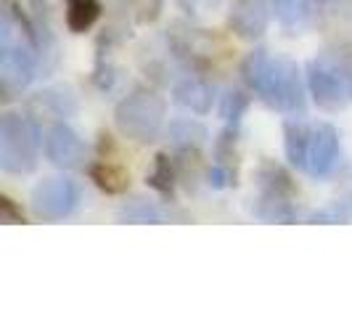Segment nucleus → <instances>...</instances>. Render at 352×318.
Returning a JSON list of instances; mask_svg holds the SVG:
<instances>
[{"instance_id": "nucleus-12", "label": "nucleus", "mask_w": 352, "mask_h": 318, "mask_svg": "<svg viewBox=\"0 0 352 318\" xmlns=\"http://www.w3.org/2000/svg\"><path fill=\"white\" fill-rule=\"evenodd\" d=\"M88 178L96 183V189H101V191L109 196L124 194L127 186H130V173L124 170L122 165H114V162H109V159H101V162L88 165Z\"/></svg>"}, {"instance_id": "nucleus-1", "label": "nucleus", "mask_w": 352, "mask_h": 318, "mask_svg": "<svg viewBox=\"0 0 352 318\" xmlns=\"http://www.w3.org/2000/svg\"><path fill=\"white\" fill-rule=\"evenodd\" d=\"M40 70V37L32 17L24 14L19 0H3L0 8V93L11 101L30 88Z\"/></svg>"}, {"instance_id": "nucleus-8", "label": "nucleus", "mask_w": 352, "mask_h": 318, "mask_svg": "<svg viewBox=\"0 0 352 318\" xmlns=\"http://www.w3.org/2000/svg\"><path fill=\"white\" fill-rule=\"evenodd\" d=\"M43 151L45 159L58 170H80L88 162V146L80 138V133L72 130L67 123H53L45 127Z\"/></svg>"}, {"instance_id": "nucleus-3", "label": "nucleus", "mask_w": 352, "mask_h": 318, "mask_svg": "<svg viewBox=\"0 0 352 318\" xmlns=\"http://www.w3.org/2000/svg\"><path fill=\"white\" fill-rule=\"evenodd\" d=\"M283 151L300 173L329 178L339 165V133L331 123H310L294 114L283 120Z\"/></svg>"}, {"instance_id": "nucleus-15", "label": "nucleus", "mask_w": 352, "mask_h": 318, "mask_svg": "<svg viewBox=\"0 0 352 318\" xmlns=\"http://www.w3.org/2000/svg\"><path fill=\"white\" fill-rule=\"evenodd\" d=\"M117 220L120 223H170L173 212L151 199H130V202H122V207L117 210Z\"/></svg>"}, {"instance_id": "nucleus-13", "label": "nucleus", "mask_w": 352, "mask_h": 318, "mask_svg": "<svg viewBox=\"0 0 352 318\" xmlns=\"http://www.w3.org/2000/svg\"><path fill=\"white\" fill-rule=\"evenodd\" d=\"M254 218H260L265 223H294L300 220V207L294 199H286V196H267L257 194L254 204H252Z\"/></svg>"}, {"instance_id": "nucleus-9", "label": "nucleus", "mask_w": 352, "mask_h": 318, "mask_svg": "<svg viewBox=\"0 0 352 318\" xmlns=\"http://www.w3.org/2000/svg\"><path fill=\"white\" fill-rule=\"evenodd\" d=\"M270 14H273V3L267 0H236L228 17L230 32L241 40L254 43L267 32Z\"/></svg>"}, {"instance_id": "nucleus-11", "label": "nucleus", "mask_w": 352, "mask_h": 318, "mask_svg": "<svg viewBox=\"0 0 352 318\" xmlns=\"http://www.w3.org/2000/svg\"><path fill=\"white\" fill-rule=\"evenodd\" d=\"M167 138H170V143H173V149L180 151V154H196V151L207 143L210 130L199 123V120L177 117V120H170Z\"/></svg>"}, {"instance_id": "nucleus-17", "label": "nucleus", "mask_w": 352, "mask_h": 318, "mask_svg": "<svg viewBox=\"0 0 352 318\" xmlns=\"http://www.w3.org/2000/svg\"><path fill=\"white\" fill-rule=\"evenodd\" d=\"M101 0H64V19L74 35H85L90 27L101 19Z\"/></svg>"}, {"instance_id": "nucleus-25", "label": "nucleus", "mask_w": 352, "mask_h": 318, "mask_svg": "<svg viewBox=\"0 0 352 318\" xmlns=\"http://www.w3.org/2000/svg\"><path fill=\"white\" fill-rule=\"evenodd\" d=\"M316 3H344V0H316Z\"/></svg>"}, {"instance_id": "nucleus-23", "label": "nucleus", "mask_w": 352, "mask_h": 318, "mask_svg": "<svg viewBox=\"0 0 352 318\" xmlns=\"http://www.w3.org/2000/svg\"><path fill=\"white\" fill-rule=\"evenodd\" d=\"M0 220L3 223H24V212L21 207L14 204V199L11 196H0Z\"/></svg>"}, {"instance_id": "nucleus-22", "label": "nucleus", "mask_w": 352, "mask_h": 318, "mask_svg": "<svg viewBox=\"0 0 352 318\" xmlns=\"http://www.w3.org/2000/svg\"><path fill=\"white\" fill-rule=\"evenodd\" d=\"M130 8L138 24H154L164 11V0H130Z\"/></svg>"}, {"instance_id": "nucleus-14", "label": "nucleus", "mask_w": 352, "mask_h": 318, "mask_svg": "<svg viewBox=\"0 0 352 318\" xmlns=\"http://www.w3.org/2000/svg\"><path fill=\"white\" fill-rule=\"evenodd\" d=\"M270 3H273V14L283 30L297 35L313 24V3L316 0H270Z\"/></svg>"}, {"instance_id": "nucleus-5", "label": "nucleus", "mask_w": 352, "mask_h": 318, "mask_svg": "<svg viewBox=\"0 0 352 318\" xmlns=\"http://www.w3.org/2000/svg\"><path fill=\"white\" fill-rule=\"evenodd\" d=\"M167 104L157 90L138 88L114 106V125L124 138L135 143H154L164 130Z\"/></svg>"}, {"instance_id": "nucleus-19", "label": "nucleus", "mask_w": 352, "mask_h": 318, "mask_svg": "<svg viewBox=\"0 0 352 318\" xmlns=\"http://www.w3.org/2000/svg\"><path fill=\"white\" fill-rule=\"evenodd\" d=\"M146 183L162 196H173L175 194V183H177V162L170 154H157L154 157V167L151 173L146 176Z\"/></svg>"}, {"instance_id": "nucleus-10", "label": "nucleus", "mask_w": 352, "mask_h": 318, "mask_svg": "<svg viewBox=\"0 0 352 318\" xmlns=\"http://www.w3.org/2000/svg\"><path fill=\"white\" fill-rule=\"evenodd\" d=\"M173 96H175V104H180L188 112H196V114H207V112H212V104H214V88L201 74L180 77L175 88H173Z\"/></svg>"}, {"instance_id": "nucleus-7", "label": "nucleus", "mask_w": 352, "mask_h": 318, "mask_svg": "<svg viewBox=\"0 0 352 318\" xmlns=\"http://www.w3.org/2000/svg\"><path fill=\"white\" fill-rule=\"evenodd\" d=\"M80 186L72 178H43L32 189V212L45 223H58L67 220L72 212L80 207Z\"/></svg>"}, {"instance_id": "nucleus-2", "label": "nucleus", "mask_w": 352, "mask_h": 318, "mask_svg": "<svg viewBox=\"0 0 352 318\" xmlns=\"http://www.w3.org/2000/svg\"><path fill=\"white\" fill-rule=\"evenodd\" d=\"M239 74L260 101L281 114H302L305 112V83L297 61L289 56H276L267 48H254L244 56Z\"/></svg>"}, {"instance_id": "nucleus-6", "label": "nucleus", "mask_w": 352, "mask_h": 318, "mask_svg": "<svg viewBox=\"0 0 352 318\" xmlns=\"http://www.w3.org/2000/svg\"><path fill=\"white\" fill-rule=\"evenodd\" d=\"M307 90L320 109H344L352 104V67L336 53H318L307 61Z\"/></svg>"}, {"instance_id": "nucleus-21", "label": "nucleus", "mask_w": 352, "mask_h": 318, "mask_svg": "<svg viewBox=\"0 0 352 318\" xmlns=\"http://www.w3.org/2000/svg\"><path fill=\"white\" fill-rule=\"evenodd\" d=\"M310 223H352V199H342L307 218Z\"/></svg>"}, {"instance_id": "nucleus-4", "label": "nucleus", "mask_w": 352, "mask_h": 318, "mask_svg": "<svg viewBox=\"0 0 352 318\" xmlns=\"http://www.w3.org/2000/svg\"><path fill=\"white\" fill-rule=\"evenodd\" d=\"M40 127L21 112H6L0 117V170L8 176L35 173L40 157Z\"/></svg>"}, {"instance_id": "nucleus-18", "label": "nucleus", "mask_w": 352, "mask_h": 318, "mask_svg": "<svg viewBox=\"0 0 352 318\" xmlns=\"http://www.w3.org/2000/svg\"><path fill=\"white\" fill-rule=\"evenodd\" d=\"M32 104L43 106L45 112H51L53 117H61V120L74 117V114H77V109H80L77 96H74L72 88H67V85H53V88L40 90L35 98H32Z\"/></svg>"}, {"instance_id": "nucleus-24", "label": "nucleus", "mask_w": 352, "mask_h": 318, "mask_svg": "<svg viewBox=\"0 0 352 318\" xmlns=\"http://www.w3.org/2000/svg\"><path fill=\"white\" fill-rule=\"evenodd\" d=\"M177 3H180V8L188 11V14H204V11H210L217 0H177Z\"/></svg>"}, {"instance_id": "nucleus-20", "label": "nucleus", "mask_w": 352, "mask_h": 318, "mask_svg": "<svg viewBox=\"0 0 352 318\" xmlns=\"http://www.w3.org/2000/svg\"><path fill=\"white\" fill-rule=\"evenodd\" d=\"M247 109H249L247 90H241V88L226 90V96H223V101H220V117H223V123L241 125V117L247 114Z\"/></svg>"}, {"instance_id": "nucleus-16", "label": "nucleus", "mask_w": 352, "mask_h": 318, "mask_svg": "<svg viewBox=\"0 0 352 318\" xmlns=\"http://www.w3.org/2000/svg\"><path fill=\"white\" fill-rule=\"evenodd\" d=\"M257 189L260 194L267 196H286V199H294V183H292V176L283 170L281 165L265 159L263 165L257 167Z\"/></svg>"}]
</instances>
